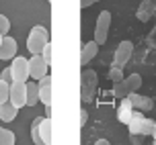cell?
<instances>
[{"label": "cell", "mask_w": 156, "mask_h": 145, "mask_svg": "<svg viewBox=\"0 0 156 145\" xmlns=\"http://www.w3.org/2000/svg\"><path fill=\"white\" fill-rule=\"evenodd\" d=\"M27 61H29V78H33L35 82H37L41 76H45V74H47L49 63L41 57V53H31V57H29Z\"/></svg>", "instance_id": "9"}, {"label": "cell", "mask_w": 156, "mask_h": 145, "mask_svg": "<svg viewBox=\"0 0 156 145\" xmlns=\"http://www.w3.org/2000/svg\"><path fill=\"white\" fill-rule=\"evenodd\" d=\"M127 129L132 135H152L156 129V121L152 119H144L140 113H136V108H133V115L127 123Z\"/></svg>", "instance_id": "2"}, {"label": "cell", "mask_w": 156, "mask_h": 145, "mask_svg": "<svg viewBox=\"0 0 156 145\" xmlns=\"http://www.w3.org/2000/svg\"><path fill=\"white\" fill-rule=\"evenodd\" d=\"M109 27H111V12L109 10H101L99 16H97V27H94V41H97L99 45L107 43Z\"/></svg>", "instance_id": "5"}, {"label": "cell", "mask_w": 156, "mask_h": 145, "mask_svg": "<svg viewBox=\"0 0 156 145\" xmlns=\"http://www.w3.org/2000/svg\"><path fill=\"white\" fill-rule=\"evenodd\" d=\"M10 74H12V82H27L29 80V61L25 57L15 55L12 63H10Z\"/></svg>", "instance_id": "6"}, {"label": "cell", "mask_w": 156, "mask_h": 145, "mask_svg": "<svg viewBox=\"0 0 156 145\" xmlns=\"http://www.w3.org/2000/svg\"><path fill=\"white\" fill-rule=\"evenodd\" d=\"M97 88H99V78H97V72L93 69H84L80 74V100L82 102H90L97 94Z\"/></svg>", "instance_id": "1"}, {"label": "cell", "mask_w": 156, "mask_h": 145, "mask_svg": "<svg viewBox=\"0 0 156 145\" xmlns=\"http://www.w3.org/2000/svg\"><path fill=\"white\" fill-rule=\"evenodd\" d=\"M16 115H19V108H16L10 100H6V102H2V104H0V121H2V123L15 121Z\"/></svg>", "instance_id": "14"}, {"label": "cell", "mask_w": 156, "mask_h": 145, "mask_svg": "<svg viewBox=\"0 0 156 145\" xmlns=\"http://www.w3.org/2000/svg\"><path fill=\"white\" fill-rule=\"evenodd\" d=\"M2 37H4V35H0V41H2Z\"/></svg>", "instance_id": "27"}, {"label": "cell", "mask_w": 156, "mask_h": 145, "mask_svg": "<svg viewBox=\"0 0 156 145\" xmlns=\"http://www.w3.org/2000/svg\"><path fill=\"white\" fill-rule=\"evenodd\" d=\"M140 86H142V76L140 74H132V76H125L123 80H119V82L113 84V94L117 98H123L129 92L140 90Z\"/></svg>", "instance_id": "4"}, {"label": "cell", "mask_w": 156, "mask_h": 145, "mask_svg": "<svg viewBox=\"0 0 156 145\" xmlns=\"http://www.w3.org/2000/svg\"><path fill=\"white\" fill-rule=\"evenodd\" d=\"M123 68H117V66H111L109 69V80L115 84V82H119V80H123Z\"/></svg>", "instance_id": "19"}, {"label": "cell", "mask_w": 156, "mask_h": 145, "mask_svg": "<svg viewBox=\"0 0 156 145\" xmlns=\"http://www.w3.org/2000/svg\"><path fill=\"white\" fill-rule=\"evenodd\" d=\"M39 123H41V116H35L31 123V139L35 145H43L41 143V135H39Z\"/></svg>", "instance_id": "18"}, {"label": "cell", "mask_w": 156, "mask_h": 145, "mask_svg": "<svg viewBox=\"0 0 156 145\" xmlns=\"http://www.w3.org/2000/svg\"><path fill=\"white\" fill-rule=\"evenodd\" d=\"M8 92H10V84L4 82V80H0V104L8 100Z\"/></svg>", "instance_id": "21"}, {"label": "cell", "mask_w": 156, "mask_h": 145, "mask_svg": "<svg viewBox=\"0 0 156 145\" xmlns=\"http://www.w3.org/2000/svg\"><path fill=\"white\" fill-rule=\"evenodd\" d=\"M39 102V86L37 82L27 80V106H35Z\"/></svg>", "instance_id": "16"}, {"label": "cell", "mask_w": 156, "mask_h": 145, "mask_svg": "<svg viewBox=\"0 0 156 145\" xmlns=\"http://www.w3.org/2000/svg\"><path fill=\"white\" fill-rule=\"evenodd\" d=\"M97 53H99V43H97L94 39L93 41H86L84 45H82V51H80V66L84 68L90 59L97 57Z\"/></svg>", "instance_id": "12"}, {"label": "cell", "mask_w": 156, "mask_h": 145, "mask_svg": "<svg viewBox=\"0 0 156 145\" xmlns=\"http://www.w3.org/2000/svg\"><path fill=\"white\" fill-rule=\"evenodd\" d=\"M152 135H154V143H156V129H154V133H152Z\"/></svg>", "instance_id": "26"}, {"label": "cell", "mask_w": 156, "mask_h": 145, "mask_svg": "<svg viewBox=\"0 0 156 145\" xmlns=\"http://www.w3.org/2000/svg\"><path fill=\"white\" fill-rule=\"evenodd\" d=\"M132 115H133L132 102H129V98H127V96H123V98H121V102H119V106H117V119H119V123L127 125V123H129V119H132Z\"/></svg>", "instance_id": "13"}, {"label": "cell", "mask_w": 156, "mask_h": 145, "mask_svg": "<svg viewBox=\"0 0 156 145\" xmlns=\"http://www.w3.org/2000/svg\"><path fill=\"white\" fill-rule=\"evenodd\" d=\"M86 121H88V113L82 108V110H80V125H86Z\"/></svg>", "instance_id": "24"}, {"label": "cell", "mask_w": 156, "mask_h": 145, "mask_svg": "<svg viewBox=\"0 0 156 145\" xmlns=\"http://www.w3.org/2000/svg\"><path fill=\"white\" fill-rule=\"evenodd\" d=\"M47 2H51V0H47Z\"/></svg>", "instance_id": "28"}, {"label": "cell", "mask_w": 156, "mask_h": 145, "mask_svg": "<svg viewBox=\"0 0 156 145\" xmlns=\"http://www.w3.org/2000/svg\"><path fill=\"white\" fill-rule=\"evenodd\" d=\"M0 80H4V82H8V84H12V74H10V68H4V69H2Z\"/></svg>", "instance_id": "23"}, {"label": "cell", "mask_w": 156, "mask_h": 145, "mask_svg": "<svg viewBox=\"0 0 156 145\" xmlns=\"http://www.w3.org/2000/svg\"><path fill=\"white\" fill-rule=\"evenodd\" d=\"M94 2H101V0H80V6H82V8H88L90 4H94Z\"/></svg>", "instance_id": "25"}, {"label": "cell", "mask_w": 156, "mask_h": 145, "mask_svg": "<svg viewBox=\"0 0 156 145\" xmlns=\"http://www.w3.org/2000/svg\"><path fill=\"white\" fill-rule=\"evenodd\" d=\"M8 100L16 108L27 106V82H12L10 84V92H8Z\"/></svg>", "instance_id": "8"}, {"label": "cell", "mask_w": 156, "mask_h": 145, "mask_svg": "<svg viewBox=\"0 0 156 145\" xmlns=\"http://www.w3.org/2000/svg\"><path fill=\"white\" fill-rule=\"evenodd\" d=\"M47 41H49V33H47L45 27H41V25H35L29 33V37H27V49H29V53H41V49L45 45Z\"/></svg>", "instance_id": "3"}, {"label": "cell", "mask_w": 156, "mask_h": 145, "mask_svg": "<svg viewBox=\"0 0 156 145\" xmlns=\"http://www.w3.org/2000/svg\"><path fill=\"white\" fill-rule=\"evenodd\" d=\"M8 31H10V21H8V16L0 15V35H8Z\"/></svg>", "instance_id": "22"}, {"label": "cell", "mask_w": 156, "mask_h": 145, "mask_svg": "<svg viewBox=\"0 0 156 145\" xmlns=\"http://www.w3.org/2000/svg\"><path fill=\"white\" fill-rule=\"evenodd\" d=\"M132 53H133V43L132 41H121L115 49V55H113V66L117 68H125L127 66V61L132 59Z\"/></svg>", "instance_id": "7"}, {"label": "cell", "mask_w": 156, "mask_h": 145, "mask_svg": "<svg viewBox=\"0 0 156 145\" xmlns=\"http://www.w3.org/2000/svg\"><path fill=\"white\" fill-rule=\"evenodd\" d=\"M16 143V137L15 133L10 129H4V127H0V145H15Z\"/></svg>", "instance_id": "17"}, {"label": "cell", "mask_w": 156, "mask_h": 145, "mask_svg": "<svg viewBox=\"0 0 156 145\" xmlns=\"http://www.w3.org/2000/svg\"><path fill=\"white\" fill-rule=\"evenodd\" d=\"M16 55V41L12 37H8V35H4L2 37V41H0V59H12Z\"/></svg>", "instance_id": "11"}, {"label": "cell", "mask_w": 156, "mask_h": 145, "mask_svg": "<svg viewBox=\"0 0 156 145\" xmlns=\"http://www.w3.org/2000/svg\"><path fill=\"white\" fill-rule=\"evenodd\" d=\"M51 55H54V49H51V43L47 41L45 45H43V49H41V57H43L49 66H51V61H54V59H51Z\"/></svg>", "instance_id": "20"}, {"label": "cell", "mask_w": 156, "mask_h": 145, "mask_svg": "<svg viewBox=\"0 0 156 145\" xmlns=\"http://www.w3.org/2000/svg\"><path fill=\"white\" fill-rule=\"evenodd\" d=\"M51 119L49 116H45V119H41V123H39V135H41V143L43 145H49L54 143L51 141Z\"/></svg>", "instance_id": "15"}, {"label": "cell", "mask_w": 156, "mask_h": 145, "mask_svg": "<svg viewBox=\"0 0 156 145\" xmlns=\"http://www.w3.org/2000/svg\"><path fill=\"white\" fill-rule=\"evenodd\" d=\"M127 98H129V102H132L133 108H140V110H152V106H154V100L150 98V96H142L140 92H129L127 94Z\"/></svg>", "instance_id": "10"}]
</instances>
